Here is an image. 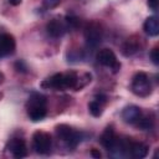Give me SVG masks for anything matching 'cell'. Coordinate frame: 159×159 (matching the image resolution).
<instances>
[{
	"mask_svg": "<svg viewBox=\"0 0 159 159\" xmlns=\"http://www.w3.org/2000/svg\"><path fill=\"white\" fill-rule=\"evenodd\" d=\"M78 77H80L78 73L75 71L58 72L43 80L40 83V86L45 89H55V91H65L70 88L76 89L78 83Z\"/></svg>",
	"mask_w": 159,
	"mask_h": 159,
	"instance_id": "6da1fadb",
	"label": "cell"
},
{
	"mask_svg": "<svg viewBox=\"0 0 159 159\" xmlns=\"http://www.w3.org/2000/svg\"><path fill=\"white\" fill-rule=\"evenodd\" d=\"M26 112L32 122L42 120L47 114V101L46 97L39 92L31 93L26 103Z\"/></svg>",
	"mask_w": 159,
	"mask_h": 159,
	"instance_id": "7a4b0ae2",
	"label": "cell"
},
{
	"mask_svg": "<svg viewBox=\"0 0 159 159\" xmlns=\"http://www.w3.org/2000/svg\"><path fill=\"white\" fill-rule=\"evenodd\" d=\"M57 137L68 147V148H76L81 140H82V133L78 130H75L68 124H58L55 128Z\"/></svg>",
	"mask_w": 159,
	"mask_h": 159,
	"instance_id": "3957f363",
	"label": "cell"
},
{
	"mask_svg": "<svg viewBox=\"0 0 159 159\" xmlns=\"http://www.w3.org/2000/svg\"><path fill=\"white\" fill-rule=\"evenodd\" d=\"M132 92L138 97H148L152 93V82L145 72H137L130 83Z\"/></svg>",
	"mask_w": 159,
	"mask_h": 159,
	"instance_id": "277c9868",
	"label": "cell"
},
{
	"mask_svg": "<svg viewBox=\"0 0 159 159\" xmlns=\"http://www.w3.org/2000/svg\"><path fill=\"white\" fill-rule=\"evenodd\" d=\"M32 145L37 154L47 155L52 149V138L45 130H36L32 134Z\"/></svg>",
	"mask_w": 159,
	"mask_h": 159,
	"instance_id": "5b68a950",
	"label": "cell"
},
{
	"mask_svg": "<svg viewBox=\"0 0 159 159\" xmlns=\"http://www.w3.org/2000/svg\"><path fill=\"white\" fill-rule=\"evenodd\" d=\"M103 39V30L99 22L92 21L88 22L84 27V40L88 47H97Z\"/></svg>",
	"mask_w": 159,
	"mask_h": 159,
	"instance_id": "8992f818",
	"label": "cell"
},
{
	"mask_svg": "<svg viewBox=\"0 0 159 159\" xmlns=\"http://www.w3.org/2000/svg\"><path fill=\"white\" fill-rule=\"evenodd\" d=\"M96 60L99 65L108 67L112 70L113 73H117L120 70V62L118 61L116 53L111 50V48H102L97 52L96 55Z\"/></svg>",
	"mask_w": 159,
	"mask_h": 159,
	"instance_id": "52a82bcc",
	"label": "cell"
},
{
	"mask_svg": "<svg viewBox=\"0 0 159 159\" xmlns=\"http://www.w3.org/2000/svg\"><path fill=\"white\" fill-rule=\"evenodd\" d=\"M7 152L16 159L25 158L27 155V145L22 138H12L6 144Z\"/></svg>",
	"mask_w": 159,
	"mask_h": 159,
	"instance_id": "ba28073f",
	"label": "cell"
},
{
	"mask_svg": "<svg viewBox=\"0 0 159 159\" xmlns=\"http://www.w3.org/2000/svg\"><path fill=\"white\" fill-rule=\"evenodd\" d=\"M67 31H68L67 24L65 20H61V19H52L46 25V32L53 39L62 37Z\"/></svg>",
	"mask_w": 159,
	"mask_h": 159,
	"instance_id": "9c48e42d",
	"label": "cell"
},
{
	"mask_svg": "<svg viewBox=\"0 0 159 159\" xmlns=\"http://www.w3.org/2000/svg\"><path fill=\"white\" fill-rule=\"evenodd\" d=\"M16 41L11 34H0V58L10 56L15 52Z\"/></svg>",
	"mask_w": 159,
	"mask_h": 159,
	"instance_id": "30bf717a",
	"label": "cell"
},
{
	"mask_svg": "<svg viewBox=\"0 0 159 159\" xmlns=\"http://www.w3.org/2000/svg\"><path fill=\"white\" fill-rule=\"evenodd\" d=\"M118 138H119V137L116 134L113 127L109 125V127H107V128L103 130V133L101 134L99 143L102 144L103 148H106L108 152H111V150L116 147V144H117V142H118Z\"/></svg>",
	"mask_w": 159,
	"mask_h": 159,
	"instance_id": "8fae6325",
	"label": "cell"
},
{
	"mask_svg": "<svg viewBox=\"0 0 159 159\" xmlns=\"http://www.w3.org/2000/svg\"><path fill=\"white\" fill-rule=\"evenodd\" d=\"M142 114H143V112L138 106L130 104V106H127L122 111V119L128 124H135L139 120V118L142 117Z\"/></svg>",
	"mask_w": 159,
	"mask_h": 159,
	"instance_id": "7c38bea8",
	"label": "cell"
},
{
	"mask_svg": "<svg viewBox=\"0 0 159 159\" xmlns=\"http://www.w3.org/2000/svg\"><path fill=\"white\" fill-rule=\"evenodd\" d=\"M149 147L142 142H130L129 149H128V155L135 158V159H142L148 155Z\"/></svg>",
	"mask_w": 159,
	"mask_h": 159,
	"instance_id": "4fadbf2b",
	"label": "cell"
},
{
	"mask_svg": "<svg viewBox=\"0 0 159 159\" xmlns=\"http://www.w3.org/2000/svg\"><path fill=\"white\" fill-rule=\"evenodd\" d=\"M143 30L148 36L155 37L159 34V21L157 16H149L143 24Z\"/></svg>",
	"mask_w": 159,
	"mask_h": 159,
	"instance_id": "5bb4252c",
	"label": "cell"
},
{
	"mask_svg": "<svg viewBox=\"0 0 159 159\" xmlns=\"http://www.w3.org/2000/svg\"><path fill=\"white\" fill-rule=\"evenodd\" d=\"M103 106H104L103 102L94 98L93 101H91L88 103V111L93 117H101L102 113H103Z\"/></svg>",
	"mask_w": 159,
	"mask_h": 159,
	"instance_id": "9a60e30c",
	"label": "cell"
},
{
	"mask_svg": "<svg viewBox=\"0 0 159 159\" xmlns=\"http://www.w3.org/2000/svg\"><path fill=\"white\" fill-rule=\"evenodd\" d=\"M135 124H137V127L140 128L142 130H150V129L153 128V125H154V120H153V118L142 114V117L139 118V120H138Z\"/></svg>",
	"mask_w": 159,
	"mask_h": 159,
	"instance_id": "2e32d148",
	"label": "cell"
},
{
	"mask_svg": "<svg viewBox=\"0 0 159 159\" xmlns=\"http://www.w3.org/2000/svg\"><path fill=\"white\" fill-rule=\"evenodd\" d=\"M137 51H138V45H137V42H134L133 40L125 41V43H124L123 47H122V52H123L125 56H132V55L135 53Z\"/></svg>",
	"mask_w": 159,
	"mask_h": 159,
	"instance_id": "e0dca14e",
	"label": "cell"
},
{
	"mask_svg": "<svg viewBox=\"0 0 159 159\" xmlns=\"http://www.w3.org/2000/svg\"><path fill=\"white\" fill-rule=\"evenodd\" d=\"M14 66H15V70H16L17 72H21V73H26L27 70H29V67H27V65L25 63L24 60H17Z\"/></svg>",
	"mask_w": 159,
	"mask_h": 159,
	"instance_id": "ac0fdd59",
	"label": "cell"
},
{
	"mask_svg": "<svg viewBox=\"0 0 159 159\" xmlns=\"http://www.w3.org/2000/svg\"><path fill=\"white\" fill-rule=\"evenodd\" d=\"M149 57H150L152 62H153L155 66L159 65V50H158V47H153V48L150 50V52H149Z\"/></svg>",
	"mask_w": 159,
	"mask_h": 159,
	"instance_id": "d6986e66",
	"label": "cell"
},
{
	"mask_svg": "<svg viewBox=\"0 0 159 159\" xmlns=\"http://www.w3.org/2000/svg\"><path fill=\"white\" fill-rule=\"evenodd\" d=\"M61 0H42V5L46 9H55L60 5Z\"/></svg>",
	"mask_w": 159,
	"mask_h": 159,
	"instance_id": "ffe728a7",
	"label": "cell"
},
{
	"mask_svg": "<svg viewBox=\"0 0 159 159\" xmlns=\"http://www.w3.org/2000/svg\"><path fill=\"white\" fill-rule=\"evenodd\" d=\"M148 6L153 11H157L158 10V6H159V0H148Z\"/></svg>",
	"mask_w": 159,
	"mask_h": 159,
	"instance_id": "44dd1931",
	"label": "cell"
},
{
	"mask_svg": "<svg viewBox=\"0 0 159 159\" xmlns=\"http://www.w3.org/2000/svg\"><path fill=\"white\" fill-rule=\"evenodd\" d=\"M91 155H92L93 158H97V159L101 158V153H99L97 149H92V150H91Z\"/></svg>",
	"mask_w": 159,
	"mask_h": 159,
	"instance_id": "7402d4cb",
	"label": "cell"
},
{
	"mask_svg": "<svg viewBox=\"0 0 159 159\" xmlns=\"http://www.w3.org/2000/svg\"><path fill=\"white\" fill-rule=\"evenodd\" d=\"M7 1H9V4H11L14 6H17V5H20L22 2V0H7Z\"/></svg>",
	"mask_w": 159,
	"mask_h": 159,
	"instance_id": "603a6c76",
	"label": "cell"
},
{
	"mask_svg": "<svg viewBox=\"0 0 159 159\" xmlns=\"http://www.w3.org/2000/svg\"><path fill=\"white\" fill-rule=\"evenodd\" d=\"M4 80H5V76H4V73H2V72H0V84L4 82Z\"/></svg>",
	"mask_w": 159,
	"mask_h": 159,
	"instance_id": "cb8c5ba5",
	"label": "cell"
}]
</instances>
